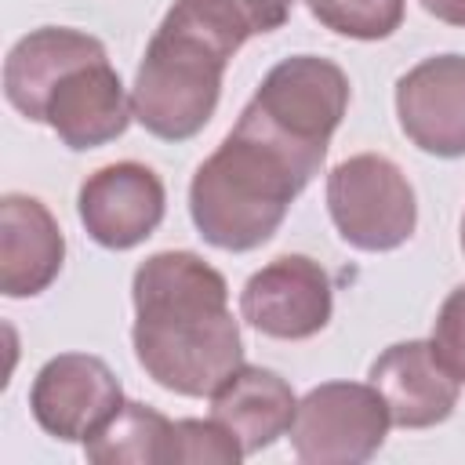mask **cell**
Returning a JSON list of instances; mask_svg holds the SVG:
<instances>
[{"mask_svg": "<svg viewBox=\"0 0 465 465\" xmlns=\"http://www.w3.org/2000/svg\"><path fill=\"white\" fill-rule=\"evenodd\" d=\"M134 360L167 392L211 396L240 363L225 276L193 251H156L131 280Z\"/></svg>", "mask_w": 465, "mask_h": 465, "instance_id": "1", "label": "cell"}, {"mask_svg": "<svg viewBox=\"0 0 465 465\" xmlns=\"http://www.w3.org/2000/svg\"><path fill=\"white\" fill-rule=\"evenodd\" d=\"M320 160L236 116L232 131L189 182L193 225L218 251H254L272 240L287 207L320 174Z\"/></svg>", "mask_w": 465, "mask_h": 465, "instance_id": "2", "label": "cell"}, {"mask_svg": "<svg viewBox=\"0 0 465 465\" xmlns=\"http://www.w3.org/2000/svg\"><path fill=\"white\" fill-rule=\"evenodd\" d=\"M232 54V44H225L185 7L171 4L134 73V120L163 142H185L200 134L218 109L222 76Z\"/></svg>", "mask_w": 465, "mask_h": 465, "instance_id": "3", "label": "cell"}, {"mask_svg": "<svg viewBox=\"0 0 465 465\" xmlns=\"http://www.w3.org/2000/svg\"><path fill=\"white\" fill-rule=\"evenodd\" d=\"M345 109H349L345 69L320 54H291L265 73V80L240 109V116L323 163L331 134L338 131Z\"/></svg>", "mask_w": 465, "mask_h": 465, "instance_id": "4", "label": "cell"}, {"mask_svg": "<svg viewBox=\"0 0 465 465\" xmlns=\"http://www.w3.org/2000/svg\"><path fill=\"white\" fill-rule=\"evenodd\" d=\"M327 211L338 236L371 254L403 247L418 225L407 174L378 153L349 156L327 174Z\"/></svg>", "mask_w": 465, "mask_h": 465, "instance_id": "5", "label": "cell"}, {"mask_svg": "<svg viewBox=\"0 0 465 465\" xmlns=\"http://www.w3.org/2000/svg\"><path fill=\"white\" fill-rule=\"evenodd\" d=\"M392 418L367 381H323L298 400L291 447L305 465H360L378 454Z\"/></svg>", "mask_w": 465, "mask_h": 465, "instance_id": "6", "label": "cell"}, {"mask_svg": "<svg viewBox=\"0 0 465 465\" xmlns=\"http://www.w3.org/2000/svg\"><path fill=\"white\" fill-rule=\"evenodd\" d=\"M124 407V389L105 360L91 352L51 356L29 389L36 425L62 443H87Z\"/></svg>", "mask_w": 465, "mask_h": 465, "instance_id": "7", "label": "cell"}, {"mask_svg": "<svg viewBox=\"0 0 465 465\" xmlns=\"http://www.w3.org/2000/svg\"><path fill=\"white\" fill-rule=\"evenodd\" d=\"M331 276L309 254H280L240 291V316L280 341H302L331 323Z\"/></svg>", "mask_w": 465, "mask_h": 465, "instance_id": "8", "label": "cell"}, {"mask_svg": "<svg viewBox=\"0 0 465 465\" xmlns=\"http://www.w3.org/2000/svg\"><path fill=\"white\" fill-rule=\"evenodd\" d=\"M167 211L163 182L153 167L120 160L84 178L76 193V214L87 236L109 251H131L156 232Z\"/></svg>", "mask_w": 465, "mask_h": 465, "instance_id": "9", "label": "cell"}, {"mask_svg": "<svg viewBox=\"0 0 465 465\" xmlns=\"http://www.w3.org/2000/svg\"><path fill=\"white\" fill-rule=\"evenodd\" d=\"M400 131L429 156H465V54H432L396 80Z\"/></svg>", "mask_w": 465, "mask_h": 465, "instance_id": "10", "label": "cell"}, {"mask_svg": "<svg viewBox=\"0 0 465 465\" xmlns=\"http://www.w3.org/2000/svg\"><path fill=\"white\" fill-rule=\"evenodd\" d=\"M131 120V94L109 58H94L69 69L44 105V124L58 134L62 145L76 153L120 138Z\"/></svg>", "mask_w": 465, "mask_h": 465, "instance_id": "11", "label": "cell"}, {"mask_svg": "<svg viewBox=\"0 0 465 465\" xmlns=\"http://www.w3.org/2000/svg\"><path fill=\"white\" fill-rule=\"evenodd\" d=\"M371 385L381 392L392 425L429 429L454 414L461 381L440 363L432 341H396L371 363Z\"/></svg>", "mask_w": 465, "mask_h": 465, "instance_id": "12", "label": "cell"}, {"mask_svg": "<svg viewBox=\"0 0 465 465\" xmlns=\"http://www.w3.org/2000/svg\"><path fill=\"white\" fill-rule=\"evenodd\" d=\"M65 262V236L54 214L25 193L0 200V291L7 298H33L47 291Z\"/></svg>", "mask_w": 465, "mask_h": 465, "instance_id": "13", "label": "cell"}, {"mask_svg": "<svg viewBox=\"0 0 465 465\" xmlns=\"http://www.w3.org/2000/svg\"><path fill=\"white\" fill-rule=\"evenodd\" d=\"M94 58H105V47H102V40H94L80 29H69V25L33 29L7 51L4 94L25 120L44 124V105H47L54 84L69 69L94 62Z\"/></svg>", "mask_w": 465, "mask_h": 465, "instance_id": "14", "label": "cell"}, {"mask_svg": "<svg viewBox=\"0 0 465 465\" xmlns=\"http://www.w3.org/2000/svg\"><path fill=\"white\" fill-rule=\"evenodd\" d=\"M298 411L294 389L269 367L240 363L214 392H211V418L222 421L243 447V454H258L280 436L291 432Z\"/></svg>", "mask_w": 465, "mask_h": 465, "instance_id": "15", "label": "cell"}, {"mask_svg": "<svg viewBox=\"0 0 465 465\" xmlns=\"http://www.w3.org/2000/svg\"><path fill=\"white\" fill-rule=\"evenodd\" d=\"M94 465H174V421L156 407L124 400L105 429L84 443Z\"/></svg>", "mask_w": 465, "mask_h": 465, "instance_id": "16", "label": "cell"}, {"mask_svg": "<svg viewBox=\"0 0 465 465\" xmlns=\"http://www.w3.org/2000/svg\"><path fill=\"white\" fill-rule=\"evenodd\" d=\"M178 4L193 11L203 25H211L218 36H225L236 51L251 36L280 29L294 7V0H178Z\"/></svg>", "mask_w": 465, "mask_h": 465, "instance_id": "17", "label": "cell"}, {"mask_svg": "<svg viewBox=\"0 0 465 465\" xmlns=\"http://www.w3.org/2000/svg\"><path fill=\"white\" fill-rule=\"evenodd\" d=\"M309 15L349 40H385L400 29L407 0H305Z\"/></svg>", "mask_w": 465, "mask_h": 465, "instance_id": "18", "label": "cell"}, {"mask_svg": "<svg viewBox=\"0 0 465 465\" xmlns=\"http://www.w3.org/2000/svg\"><path fill=\"white\" fill-rule=\"evenodd\" d=\"M243 454L240 440L214 418L174 421V465H236Z\"/></svg>", "mask_w": 465, "mask_h": 465, "instance_id": "19", "label": "cell"}, {"mask_svg": "<svg viewBox=\"0 0 465 465\" xmlns=\"http://www.w3.org/2000/svg\"><path fill=\"white\" fill-rule=\"evenodd\" d=\"M429 341H432L440 363H443L458 381H465V283L454 287V291L443 298Z\"/></svg>", "mask_w": 465, "mask_h": 465, "instance_id": "20", "label": "cell"}, {"mask_svg": "<svg viewBox=\"0 0 465 465\" xmlns=\"http://www.w3.org/2000/svg\"><path fill=\"white\" fill-rule=\"evenodd\" d=\"M421 7L447 25H465V0H421Z\"/></svg>", "mask_w": 465, "mask_h": 465, "instance_id": "21", "label": "cell"}, {"mask_svg": "<svg viewBox=\"0 0 465 465\" xmlns=\"http://www.w3.org/2000/svg\"><path fill=\"white\" fill-rule=\"evenodd\" d=\"M461 251H465V218H461Z\"/></svg>", "mask_w": 465, "mask_h": 465, "instance_id": "22", "label": "cell"}]
</instances>
